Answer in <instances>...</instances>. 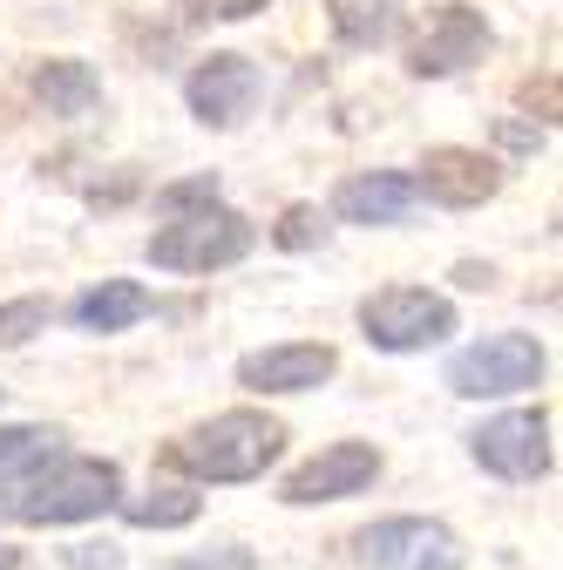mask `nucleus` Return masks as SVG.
I'll return each instance as SVG.
<instances>
[{
	"label": "nucleus",
	"instance_id": "4468645a",
	"mask_svg": "<svg viewBox=\"0 0 563 570\" xmlns=\"http://www.w3.org/2000/svg\"><path fill=\"white\" fill-rule=\"evenodd\" d=\"M34 102L61 122H82L102 109V76L82 55H48V61H34Z\"/></svg>",
	"mask_w": 563,
	"mask_h": 570
},
{
	"label": "nucleus",
	"instance_id": "f3484780",
	"mask_svg": "<svg viewBox=\"0 0 563 570\" xmlns=\"http://www.w3.org/2000/svg\"><path fill=\"white\" fill-rule=\"evenodd\" d=\"M116 510H122L129 530H190L197 510H204V495H190V489H150V495H122Z\"/></svg>",
	"mask_w": 563,
	"mask_h": 570
},
{
	"label": "nucleus",
	"instance_id": "6e6552de",
	"mask_svg": "<svg viewBox=\"0 0 563 570\" xmlns=\"http://www.w3.org/2000/svg\"><path fill=\"white\" fill-rule=\"evenodd\" d=\"M265 96V68L238 48H218V55H204L190 76H184V102L204 129H238Z\"/></svg>",
	"mask_w": 563,
	"mask_h": 570
},
{
	"label": "nucleus",
	"instance_id": "f8f14e48",
	"mask_svg": "<svg viewBox=\"0 0 563 570\" xmlns=\"http://www.w3.org/2000/svg\"><path fill=\"white\" fill-rule=\"evenodd\" d=\"M496 190H503V164L488 150H462V142H442V150H428L414 170V197H428L442 210H475Z\"/></svg>",
	"mask_w": 563,
	"mask_h": 570
},
{
	"label": "nucleus",
	"instance_id": "9b49d317",
	"mask_svg": "<svg viewBox=\"0 0 563 570\" xmlns=\"http://www.w3.org/2000/svg\"><path fill=\"white\" fill-rule=\"evenodd\" d=\"M333 374H339V353L326 340H278V346H258L238 361L245 394H313Z\"/></svg>",
	"mask_w": 563,
	"mask_h": 570
},
{
	"label": "nucleus",
	"instance_id": "1a4fd4ad",
	"mask_svg": "<svg viewBox=\"0 0 563 570\" xmlns=\"http://www.w3.org/2000/svg\"><path fill=\"white\" fill-rule=\"evenodd\" d=\"M488 48H496V28H488L468 0H448V8L428 14V28H421V41L407 48V76L421 82H442V76H462V68H475Z\"/></svg>",
	"mask_w": 563,
	"mask_h": 570
},
{
	"label": "nucleus",
	"instance_id": "20e7f679",
	"mask_svg": "<svg viewBox=\"0 0 563 570\" xmlns=\"http://www.w3.org/2000/svg\"><path fill=\"white\" fill-rule=\"evenodd\" d=\"M462 326L448 293H428V285H381V293L360 299V333L381 353H428Z\"/></svg>",
	"mask_w": 563,
	"mask_h": 570
},
{
	"label": "nucleus",
	"instance_id": "a211bd4d",
	"mask_svg": "<svg viewBox=\"0 0 563 570\" xmlns=\"http://www.w3.org/2000/svg\"><path fill=\"white\" fill-rule=\"evenodd\" d=\"M61 442V428H41V421H0V482H21L34 475Z\"/></svg>",
	"mask_w": 563,
	"mask_h": 570
},
{
	"label": "nucleus",
	"instance_id": "f257e3e1",
	"mask_svg": "<svg viewBox=\"0 0 563 570\" xmlns=\"http://www.w3.org/2000/svg\"><path fill=\"white\" fill-rule=\"evenodd\" d=\"M278 455H286V421L265 407H225L170 449V462L190 482H258Z\"/></svg>",
	"mask_w": 563,
	"mask_h": 570
},
{
	"label": "nucleus",
	"instance_id": "0eeeda50",
	"mask_svg": "<svg viewBox=\"0 0 563 570\" xmlns=\"http://www.w3.org/2000/svg\"><path fill=\"white\" fill-rule=\"evenodd\" d=\"M367 570H462V537L435 517H381L354 537Z\"/></svg>",
	"mask_w": 563,
	"mask_h": 570
},
{
	"label": "nucleus",
	"instance_id": "a878e982",
	"mask_svg": "<svg viewBox=\"0 0 563 570\" xmlns=\"http://www.w3.org/2000/svg\"><path fill=\"white\" fill-rule=\"evenodd\" d=\"M0 570H21V557H14V550H8V543H0Z\"/></svg>",
	"mask_w": 563,
	"mask_h": 570
},
{
	"label": "nucleus",
	"instance_id": "dca6fc26",
	"mask_svg": "<svg viewBox=\"0 0 563 570\" xmlns=\"http://www.w3.org/2000/svg\"><path fill=\"white\" fill-rule=\"evenodd\" d=\"M326 21H333V41L346 55H374L401 35V8L394 0H326Z\"/></svg>",
	"mask_w": 563,
	"mask_h": 570
},
{
	"label": "nucleus",
	"instance_id": "b1692460",
	"mask_svg": "<svg viewBox=\"0 0 563 570\" xmlns=\"http://www.w3.org/2000/svg\"><path fill=\"white\" fill-rule=\"evenodd\" d=\"M496 136L510 142V150H543V129H530V122H516V116H503Z\"/></svg>",
	"mask_w": 563,
	"mask_h": 570
},
{
	"label": "nucleus",
	"instance_id": "2eb2a0df",
	"mask_svg": "<svg viewBox=\"0 0 563 570\" xmlns=\"http://www.w3.org/2000/svg\"><path fill=\"white\" fill-rule=\"evenodd\" d=\"M150 285H136V278H102L89 285V293L68 306V320H76L82 333H129L136 320H150Z\"/></svg>",
	"mask_w": 563,
	"mask_h": 570
},
{
	"label": "nucleus",
	"instance_id": "393cba45",
	"mask_svg": "<svg viewBox=\"0 0 563 570\" xmlns=\"http://www.w3.org/2000/svg\"><path fill=\"white\" fill-rule=\"evenodd\" d=\"M164 570H251V557L225 550V557H190V563H164Z\"/></svg>",
	"mask_w": 563,
	"mask_h": 570
},
{
	"label": "nucleus",
	"instance_id": "423d86ee",
	"mask_svg": "<svg viewBox=\"0 0 563 570\" xmlns=\"http://www.w3.org/2000/svg\"><path fill=\"white\" fill-rule=\"evenodd\" d=\"M468 455L475 469L488 475H503V482H543L550 475V414L543 407H503V414H488L475 435H468Z\"/></svg>",
	"mask_w": 563,
	"mask_h": 570
},
{
	"label": "nucleus",
	"instance_id": "9d476101",
	"mask_svg": "<svg viewBox=\"0 0 563 570\" xmlns=\"http://www.w3.org/2000/svg\"><path fill=\"white\" fill-rule=\"evenodd\" d=\"M381 482V449L374 442H333L313 462H299L286 482H278V503L313 510V503H346V495H367Z\"/></svg>",
	"mask_w": 563,
	"mask_h": 570
},
{
	"label": "nucleus",
	"instance_id": "7ed1b4c3",
	"mask_svg": "<svg viewBox=\"0 0 563 570\" xmlns=\"http://www.w3.org/2000/svg\"><path fill=\"white\" fill-rule=\"evenodd\" d=\"M251 245H258V225L245 218V210L210 204V210H197V218L157 225L150 245H144V258L157 272H225V265L251 258Z\"/></svg>",
	"mask_w": 563,
	"mask_h": 570
},
{
	"label": "nucleus",
	"instance_id": "39448f33",
	"mask_svg": "<svg viewBox=\"0 0 563 570\" xmlns=\"http://www.w3.org/2000/svg\"><path fill=\"white\" fill-rule=\"evenodd\" d=\"M543 374H550V353L530 333H488V340L462 346L448 361V394H462V401H510V394L543 387Z\"/></svg>",
	"mask_w": 563,
	"mask_h": 570
},
{
	"label": "nucleus",
	"instance_id": "aec40b11",
	"mask_svg": "<svg viewBox=\"0 0 563 570\" xmlns=\"http://www.w3.org/2000/svg\"><path fill=\"white\" fill-rule=\"evenodd\" d=\"M319 238H326V210L319 204H286V210H278V225H271L278 252H313Z\"/></svg>",
	"mask_w": 563,
	"mask_h": 570
},
{
	"label": "nucleus",
	"instance_id": "ddd939ff",
	"mask_svg": "<svg viewBox=\"0 0 563 570\" xmlns=\"http://www.w3.org/2000/svg\"><path fill=\"white\" fill-rule=\"evenodd\" d=\"M414 170H354L333 190V218L339 225H401L414 210Z\"/></svg>",
	"mask_w": 563,
	"mask_h": 570
},
{
	"label": "nucleus",
	"instance_id": "5701e85b",
	"mask_svg": "<svg viewBox=\"0 0 563 570\" xmlns=\"http://www.w3.org/2000/svg\"><path fill=\"white\" fill-rule=\"evenodd\" d=\"M61 563H68V570H122V550H116V543H68Z\"/></svg>",
	"mask_w": 563,
	"mask_h": 570
},
{
	"label": "nucleus",
	"instance_id": "6ab92c4d",
	"mask_svg": "<svg viewBox=\"0 0 563 570\" xmlns=\"http://www.w3.org/2000/svg\"><path fill=\"white\" fill-rule=\"evenodd\" d=\"M225 204L218 190V170H197V177H177V184H157V210L164 218H197V210Z\"/></svg>",
	"mask_w": 563,
	"mask_h": 570
},
{
	"label": "nucleus",
	"instance_id": "f03ea898",
	"mask_svg": "<svg viewBox=\"0 0 563 570\" xmlns=\"http://www.w3.org/2000/svg\"><path fill=\"white\" fill-rule=\"evenodd\" d=\"M122 503V469L109 455H48L34 475L14 482L8 517L28 530H61V523H89Z\"/></svg>",
	"mask_w": 563,
	"mask_h": 570
},
{
	"label": "nucleus",
	"instance_id": "4be33fe9",
	"mask_svg": "<svg viewBox=\"0 0 563 570\" xmlns=\"http://www.w3.org/2000/svg\"><path fill=\"white\" fill-rule=\"evenodd\" d=\"M177 8L190 21H251L258 8H271V0H177Z\"/></svg>",
	"mask_w": 563,
	"mask_h": 570
},
{
	"label": "nucleus",
	"instance_id": "412c9836",
	"mask_svg": "<svg viewBox=\"0 0 563 570\" xmlns=\"http://www.w3.org/2000/svg\"><path fill=\"white\" fill-rule=\"evenodd\" d=\"M48 320H55V306H48L41 293H28V299H0V346H28L34 333H48Z\"/></svg>",
	"mask_w": 563,
	"mask_h": 570
}]
</instances>
